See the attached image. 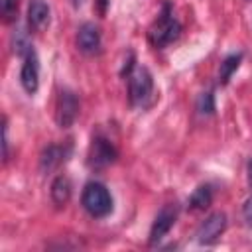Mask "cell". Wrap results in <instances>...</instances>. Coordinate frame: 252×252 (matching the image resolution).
I'll return each mask as SVG.
<instances>
[{
	"label": "cell",
	"mask_w": 252,
	"mask_h": 252,
	"mask_svg": "<svg viewBox=\"0 0 252 252\" xmlns=\"http://www.w3.org/2000/svg\"><path fill=\"white\" fill-rule=\"evenodd\" d=\"M128 100L134 108H148L154 100V77L148 67L138 65L128 75Z\"/></svg>",
	"instance_id": "cell-1"
},
{
	"label": "cell",
	"mask_w": 252,
	"mask_h": 252,
	"mask_svg": "<svg viewBox=\"0 0 252 252\" xmlns=\"http://www.w3.org/2000/svg\"><path fill=\"white\" fill-rule=\"evenodd\" d=\"M179 33H181V24L173 18L171 4L163 2V8H161L158 20L154 22V26L148 32V39L156 47H165V45L173 43L179 37Z\"/></svg>",
	"instance_id": "cell-2"
},
{
	"label": "cell",
	"mask_w": 252,
	"mask_h": 252,
	"mask_svg": "<svg viewBox=\"0 0 252 252\" xmlns=\"http://www.w3.org/2000/svg\"><path fill=\"white\" fill-rule=\"evenodd\" d=\"M81 205L93 219H104L112 213V195L102 183L89 181L83 189Z\"/></svg>",
	"instance_id": "cell-3"
},
{
	"label": "cell",
	"mask_w": 252,
	"mask_h": 252,
	"mask_svg": "<svg viewBox=\"0 0 252 252\" xmlns=\"http://www.w3.org/2000/svg\"><path fill=\"white\" fill-rule=\"evenodd\" d=\"M116 158H118V152H116L114 144L108 138L96 134L91 142V148H89V159H87L89 167L91 169H104L110 163H114Z\"/></svg>",
	"instance_id": "cell-4"
},
{
	"label": "cell",
	"mask_w": 252,
	"mask_h": 252,
	"mask_svg": "<svg viewBox=\"0 0 252 252\" xmlns=\"http://www.w3.org/2000/svg\"><path fill=\"white\" fill-rule=\"evenodd\" d=\"M79 116V98L71 89H63L57 96L55 106V120L59 128H69Z\"/></svg>",
	"instance_id": "cell-5"
},
{
	"label": "cell",
	"mask_w": 252,
	"mask_h": 252,
	"mask_svg": "<svg viewBox=\"0 0 252 252\" xmlns=\"http://www.w3.org/2000/svg\"><path fill=\"white\" fill-rule=\"evenodd\" d=\"M224 228H226V215L224 213H220V211H217V213H211L201 224H199V228H197V232H195V236H197V242L199 244H213V242H217L219 238H220V234L224 232Z\"/></svg>",
	"instance_id": "cell-6"
},
{
	"label": "cell",
	"mask_w": 252,
	"mask_h": 252,
	"mask_svg": "<svg viewBox=\"0 0 252 252\" xmlns=\"http://www.w3.org/2000/svg\"><path fill=\"white\" fill-rule=\"evenodd\" d=\"M177 213L179 211H177L175 203H167L158 211V215L152 222V228H150V244H158L171 230V226L177 220Z\"/></svg>",
	"instance_id": "cell-7"
},
{
	"label": "cell",
	"mask_w": 252,
	"mask_h": 252,
	"mask_svg": "<svg viewBox=\"0 0 252 252\" xmlns=\"http://www.w3.org/2000/svg\"><path fill=\"white\" fill-rule=\"evenodd\" d=\"M100 45H102L100 30L93 22L81 24V28L77 32V47H79V51L85 53V55H96L100 51Z\"/></svg>",
	"instance_id": "cell-8"
},
{
	"label": "cell",
	"mask_w": 252,
	"mask_h": 252,
	"mask_svg": "<svg viewBox=\"0 0 252 252\" xmlns=\"http://www.w3.org/2000/svg\"><path fill=\"white\" fill-rule=\"evenodd\" d=\"M20 83L28 94H33L39 87V59L33 49L28 55H24V63L20 69Z\"/></svg>",
	"instance_id": "cell-9"
},
{
	"label": "cell",
	"mask_w": 252,
	"mask_h": 252,
	"mask_svg": "<svg viewBox=\"0 0 252 252\" xmlns=\"http://www.w3.org/2000/svg\"><path fill=\"white\" fill-rule=\"evenodd\" d=\"M69 154H71V146L69 144H49L41 152V158H39L41 171H53L63 161H67Z\"/></svg>",
	"instance_id": "cell-10"
},
{
	"label": "cell",
	"mask_w": 252,
	"mask_h": 252,
	"mask_svg": "<svg viewBox=\"0 0 252 252\" xmlns=\"http://www.w3.org/2000/svg\"><path fill=\"white\" fill-rule=\"evenodd\" d=\"M51 22V10L45 0H30L28 4V24L33 32H43Z\"/></svg>",
	"instance_id": "cell-11"
},
{
	"label": "cell",
	"mask_w": 252,
	"mask_h": 252,
	"mask_svg": "<svg viewBox=\"0 0 252 252\" xmlns=\"http://www.w3.org/2000/svg\"><path fill=\"white\" fill-rule=\"evenodd\" d=\"M211 203H213V189H211L209 183L199 185V187L191 193V197H189V201H187V205H189L191 211H205Z\"/></svg>",
	"instance_id": "cell-12"
},
{
	"label": "cell",
	"mask_w": 252,
	"mask_h": 252,
	"mask_svg": "<svg viewBox=\"0 0 252 252\" xmlns=\"http://www.w3.org/2000/svg\"><path fill=\"white\" fill-rule=\"evenodd\" d=\"M71 197V181L65 175H57L51 183V201L55 205H65Z\"/></svg>",
	"instance_id": "cell-13"
},
{
	"label": "cell",
	"mask_w": 252,
	"mask_h": 252,
	"mask_svg": "<svg viewBox=\"0 0 252 252\" xmlns=\"http://www.w3.org/2000/svg\"><path fill=\"white\" fill-rule=\"evenodd\" d=\"M240 61H242V53H232V55H226L222 59L220 69H219V81H220V85H226L230 81V77L238 69Z\"/></svg>",
	"instance_id": "cell-14"
},
{
	"label": "cell",
	"mask_w": 252,
	"mask_h": 252,
	"mask_svg": "<svg viewBox=\"0 0 252 252\" xmlns=\"http://www.w3.org/2000/svg\"><path fill=\"white\" fill-rule=\"evenodd\" d=\"M197 110L199 114H213L215 112V96L211 91H205L197 98Z\"/></svg>",
	"instance_id": "cell-15"
},
{
	"label": "cell",
	"mask_w": 252,
	"mask_h": 252,
	"mask_svg": "<svg viewBox=\"0 0 252 252\" xmlns=\"http://www.w3.org/2000/svg\"><path fill=\"white\" fill-rule=\"evenodd\" d=\"M0 6H2V16H4V20H6V22H14L16 16H18L20 0H2Z\"/></svg>",
	"instance_id": "cell-16"
},
{
	"label": "cell",
	"mask_w": 252,
	"mask_h": 252,
	"mask_svg": "<svg viewBox=\"0 0 252 252\" xmlns=\"http://www.w3.org/2000/svg\"><path fill=\"white\" fill-rule=\"evenodd\" d=\"M242 215H244L246 224L252 226V195L246 199V203H244V207H242Z\"/></svg>",
	"instance_id": "cell-17"
},
{
	"label": "cell",
	"mask_w": 252,
	"mask_h": 252,
	"mask_svg": "<svg viewBox=\"0 0 252 252\" xmlns=\"http://www.w3.org/2000/svg\"><path fill=\"white\" fill-rule=\"evenodd\" d=\"M94 6H96L98 16H104L106 14V8H108V0H94Z\"/></svg>",
	"instance_id": "cell-18"
},
{
	"label": "cell",
	"mask_w": 252,
	"mask_h": 252,
	"mask_svg": "<svg viewBox=\"0 0 252 252\" xmlns=\"http://www.w3.org/2000/svg\"><path fill=\"white\" fill-rule=\"evenodd\" d=\"M248 183L252 185V159L248 161Z\"/></svg>",
	"instance_id": "cell-19"
},
{
	"label": "cell",
	"mask_w": 252,
	"mask_h": 252,
	"mask_svg": "<svg viewBox=\"0 0 252 252\" xmlns=\"http://www.w3.org/2000/svg\"><path fill=\"white\" fill-rule=\"evenodd\" d=\"M83 2H85V0H73V4H75V6H77V8H79V6H81V4H83Z\"/></svg>",
	"instance_id": "cell-20"
}]
</instances>
